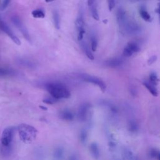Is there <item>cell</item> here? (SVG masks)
Instances as JSON below:
<instances>
[{
  "instance_id": "obj_1",
  "label": "cell",
  "mask_w": 160,
  "mask_h": 160,
  "mask_svg": "<svg viewBox=\"0 0 160 160\" xmlns=\"http://www.w3.org/2000/svg\"><path fill=\"white\" fill-rule=\"evenodd\" d=\"M45 88L51 96L57 100L69 98L71 96L69 89L61 83L49 82L46 84Z\"/></svg>"
},
{
  "instance_id": "obj_2",
  "label": "cell",
  "mask_w": 160,
  "mask_h": 160,
  "mask_svg": "<svg viewBox=\"0 0 160 160\" xmlns=\"http://www.w3.org/2000/svg\"><path fill=\"white\" fill-rule=\"evenodd\" d=\"M21 140L25 144L31 143L37 135V130L32 126L27 124H21L18 128Z\"/></svg>"
},
{
  "instance_id": "obj_3",
  "label": "cell",
  "mask_w": 160,
  "mask_h": 160,
  "mask_svg": "<svg viewBox=\"0 0 160 160\" xmlns=\"http://www.w3.org/2000/svg\"><path fill=\"white\" fill-rule=\"evenodd\" d=\"M14 134V128L9 126L6 128L1 135V142L4 146H8L10 145Z\"/></svg>"
},
{
  "instance_id": "obj_4",
  "label": "cell",
  "mask_w": 160,
  "mask_h": 160,
  "mask_svg": "<svg viewBox=\"0 0 160 160\" xmlns=\"http://www.w3.org/2000/svg\"><path fill=\"white\" fill-rule=\"evenodd\" d=\"M82 78L86 82H90L94 85L98 86L102 92H104L106 91V84L101 79L93 76L88 75V74H83L82 76Z\"/></svg>"
},
{
  "instance_id": "obj_5",
  "label": "cell",
  "mask_w": 160,
  "mask_h": 160,
  "mask_svg": "<svg viewBox=\"0 0 160 160\" xmlns=\"http://www.w3.org/2000/svg\"><path fill=\"white\" fill-rule=\"evenodd\" d=\"M12 21L13 23L14 24V25L20 31V32H21V34H22L24 38L28 41L31 42V38L29 34L27 28H26V26H24V24H23V22L21 21V20L18 17L14 16V17L12 18Z\"/></svg>"
},
{
  "instance_id": "obj_6",
  "label": "cell",
  "mask_w": 160,
  "mask_h": 160,
  "mask_svg": "<svg viewBox=\"0 0 160 160\" xmlns=\"http://www.w3.org/2000/svg\"><path fill=\"white\" fill-rule=\"evenodd\" d=\"M0 29L3 31L17 45H21V41L14 34L10 28L0 19Z\"/></svg>"
},
{
  "instance_id": "obj_7",
  "label": "cell",
  "mask_w": 160,
  "mask_h": 160,
  "mask_svg": "<svg viewBox=\"0 0 160 160\" xmlns=\"http://www.w3.org/2000/svg\"><path fill=\"white\" fill-rule=\"evenodd\" d=\"M89 109V106L88 104L82 105L78 111V118L81 121H84L88 116V111Z\"/></svg>"
},
{
  "instance_id": "obj_8",
  "label": "cell",
  "mask_w": 160,
  "mask_h": 160,
  "mask_svg": "<svg viewBox=\"0 0 160 160\" xmlns=\"http://www.w3.org/2000/svg\"><path fill=\"white\" fill-rule=\"evenodd\" d=\"M143 85L146 88V89L149 91V92L154 96H158V91L156 88V86L151 83L149 81H144L142 82Z\"/></svg>"
},
{
  "instance_id": "obj_9",
  "label": "cell",
  "mask_w": 160,
  "mask_h": 160,
  "mask_svg": "<svg viewBox=\"0 0 160 160\" xmlns=\"http://www.w3.org/2000/svg\"><path fill=\"white\" fill-rule=\"evenodd\" d=\"M60 117L62 119L67 121H71L74 118V115L71 111L68 109H64L60 112Z\"/></svg>"
},
{
  "instance_id": "obj_10",
  "label": "cell",
  "mask_w": 160,
  "mask_h": 160,
  "mask_svg": "<svg viewBox=\"0 0 160 160\" xmlns=\"http://www.w3.org/2000/svg\"><path fill=\"white\" fill-rule=\"evenodd\" d=\"M89 150L92 156L94 158H98L99 156V150L96 143L92 142L89 146Z\"/></svg>"
},
{
  "instance_id": "obj_11",
  "label": "cell",
  "mask_w": 160,
  "mask_h": 160,
  "mask_svg": "<svg viewBox=\"0 0 160 160\" xmlns=\"http://www.w3.org/2000/svg\"><path fill=\"white\" fill-rule=\"evenodd\" d=\"M139 14L141 16L142 19L147 22H151L152 20V18L151 17V16L149 15V14L148 13V12L146 11V9L143 8L141 7L139 9Z\"/></svg>"
},
{
  "instance_id": "obj_12",
  "label": "cell",
  "mask_w": 160,
  "mask_h": 160,
  "mask_svg": "<svg viewBox=\"0 0 160 160\" xmlns=\"http://www.w3.org/2000/svg\"><path fill=\"white\" fill-rule=\"evenodd\" d=\"M81 46L86 55V56L91 60H93L94 59V57L92 54V53L91 52V50H90V48L88 44H87L86 42H82L81 43Z\"/></svg>"
},
{
  "instance_id": "obj_13",
  "label": "cell",
  "mask_w": 160,
  "mask_h": 160,
  "mask_svg": "<svg viewBox=\"0 0 160 160\" xmlns=\"http://www.w3.org/2000/svg\"><path fill=\"white\" fill-rule=\"evenodd\" d=\"M52 18H53V21L55 28L57 29H60V17L58 14V12L56 11H54L52 12Z\"/></svg>"
},
{
  "instance_id": "obj_14",
  "label": "cell",
  "mask_w": 160,
  "mask_h": 160,
  "mask_svg": "<svg viewBox=\"0 0 160 160\" xmlns=\"http://www.w3.org/2000/svg\"><path fill=\"white\" fill-rule=\"evenodd\" d=\"M121 63H122V61L119 59H111V60H108L106 62L107 66H110V67H112V68L118 67V66H120L121 64Z\"/></svg>"
},
{
  "instance_id": "obj_15",
  "label": "cell",
  "mask_w": 160,
  "mask_h": 160,
  "mask_svg": "<svg viewBox=\"0 0 160 160\" xmlns=\"http://www.w3.org/2000/svg\"><path fill=\"white\" fill-rule=\"evenodd\" d=\"M75 26L76 27V29L78 31L81 30V29H84V22L81 16L78 17L76 21H75Z\"/></svg>"
},
{
  "instance_id": "obj_16",
  "label": "cell",
  "mask_w": 160,
  "mask_h": 160,
  "mask_svg": "<svg viewBox=\"0 0 160 160\" xmlns=\"http://www.w3.org/2000/svg\"><path fill=\"white\" fill-rule=\"evenodd\" d=\"M128 48L132 51V52L134 54L135 52H138L140 51V48L138 46V44L134 42H129L127 46Z\"/></svg>"
},
{
  "instance_id": "obj_17",
  "label": "cell",
  "mask_w": 160,
  "mask_h": 160,
  "mask_svg": "<svg viewBox=\"0 0 160 160\" xmlns=\"http://www.w3.org/2000/svg\"><path fill=\"white\" fill-rule=\"evenodd\" d=\"M31 14L34 18H44L45 17L44 12L42 9H39L32 11Z\"/></svg>"
},
{
  "instance_id": "obj_18",
  "label": "cell",
  "mask_w": 160,
  "mask_h": 160,
  "mask_svg": "<svg viewBox=\"0 0 160 160\" xmlns=\"http://www.w3.org/2000/svg\"><path fill=\"white\" fill-rule=\"evenodd\" d=\"M149 82L155 86L158 84L159 79L157 74L154 72H151L149 74Z\"/></svg>"
},
{
  "instance_id": "obj_19",
  "label": "cell",
  "mask_w": 160,
  "mask_h": 160,
  "mask_svg": "<svg viewBox=\"0 0 160 160\" xmlns=\"http://www.w3.org/2000/svg\"><path fill=\"white\" fill-rule=\"evenodd\" d=\"M12 73L13 71L9 68H0V77L9 76Z\"/></svg>"
},
{
  "instance_id": "obj_20",
  "label": "cell",
  "mask_w": 160,
  "mask_h": 160,
  "mask_svg": "<svg viewBox=\"0 0 160 160\" xmlns=\"http://www.w3.org/2000/svg\"><path fill=\"white\" fill-rule=\"evenodd\" d=\"M91 15L93 18L94 19L96 20V21H99V14H98V9L96 8V6H91Z\"/></svg>"
},
{
  "instance_id": "obj_21",
  "label": "cell",
  "mask_w": 160,
  "mask_h": 160,
  "mask_svg": "<svg viewBox=\"0 0 160 160\" xmlns=\"http://www.w3.org/2000/svg\"><path fill=\"white\" fill-rule=\"evenodd\" d=\"M91 49L92 50V52H95L96 51L97 49V46H98V41L96 39V38L94 36H92L91 39Z\"/></svg>"
},
{
  "instance_id": "obj_22",
  "label": "cell",
  "mask_w": 160,
  "mask_h": 160,
  "mask_svg": "<svg viewBox=\"0 0 160 160\" xmlns=\"http://www.w3.org/2000/svg\"><path fill=\"white\" fill-rule=\"evenodd\" d=\"M63 156V151L61 148H58L56 150H55L54 153V158L57 160H59L62 158Z\"/></svg>"
},
{
  "instance_id": "obj_23",
  "label": "cell",
  "mask_w": 160,
  "mask_h": 160,
  "mask_svg": "<svg viewBox=\"0 0 160 160\" xmlns=\"http://www.w3.org/2000/svg\"><path fill=\"white\" fill-rule=\"evenodd\" d=\"M129 129L131 132H136L138 129V126L134 121H130L129 123Z\"/></svg>"
},
{
  "instance_id": "obj_24",
  "label": "cell",
  "mask_w": 160,
  "mask_h": 160,
  "mask_svg": "<svg viewBox=\"0 0 160 160\" xmlns=\"http://www.w3.org/2000/svg\"><path fill=\"white\" fill-rule=\"evenodd\" d=\"M43 102L46 103V104H52L55 102H56L58 101L57 99H54V98L51 97V98H45L44 99L42 100Z\"/></svg>"
},
{
  "instance_id": "obj_25",
  "label": "cell",
  "mask_w": 160,
  "mask_h": 160,
  "mask_svg": "<svg viewBox=\"0 0 160 160\" xmlns=\"http://www.w3.org/2000/svg\"><path fill=\"white\" fill-rule=\"evenodd\" d=\"M123 56L125 57H130L131 56L133 53L132 52V51L128 48V46H126L124 49H123Z\"/></svg>"
},
{
  "instance_id": "obj_26",
  "label": "cell",
  "mask_w": 160,
  "mask_h": 160,
  "mask_svg": "<svg viewBox=\"0 0 160 160\" xmlns=\"http://www.w3.org/2000/svg\"><path fill=\"white\" fill-rule=\"evenodd\" d=\"M87 139V133L85 131H82L80 133V139L81 141L82 142H86Z\"/></svg>"
},
{
  "instance_id": "obj_27",
  "label": "cell",
  "mask_w": 160,
  "mask_h": 160,
  "mask_svg": "<svg viewBox=\"0 0 160 160\" xmlns=\"http://www.w3.org/2000/svg\"><path fill=\"white\" fill-rule=\"evenodd\" d=\"M108 9L109 11H111L115 6V0H108Z\"/></svg>"
},
{
  "instance_id": "obj_28",
  "label": "cell",
  "mask_w": 160,
  "mask_h": 160,
  "mask_svg": "<svg viewBox=\"0 0 160 160\" xmlns=\"http://www.w3.org/2000/svg\"><path fill=\"white\" fill-rule=\"evenodd\" d=\"M85 33V30L84 29H81L78 31V41H82L84 37V34Z\"/></svg>"
},
{
  "instance_id": "obj_29",
  "label": "cell",
  "mask_w": 160,
  "mask_h": 160,
  "mask_svg": "<svg viewBox=\"0 0 160 160\" xmlns=\"http://www.w3.org/2000/svg\"><path fill=\"white\" fill-rule=\"evenodd\" d=\"M10 1H11V0H3L1 7V9L4 10L8 6Z\"/></svg>"
},
{
  "instance_id": "obj_30",
  "label": "cell",
  "mask_w": 160,
  "mask_h": 160,
  "mask_svg": "<svg viewBox=\"0 0 160 160\" xmlns=\"http://www.w3.org/2000/svg\"><path fill=\"white\" fill-rule=\"evenodd\" d=\"M150 154L152 157L153 158H158L159 159V151H157L156 149H152L151 151V152H150Z\"/></svg>"
},
{
  "instance_id": "obj_31",
  "label": "cell",
  "mask_w": 160,
  "mask_h": 160,
  "mask_svg": "<svg viewBox=\"0 0 160 160\" xmlns=\"http://www.w3.org/2000/svg\"><path fill=\"white\" fill-rule=\"evenodd\" d=\"M156 59H157V56H156V55L152 56H151V57L149 58V59L148 60V64L149 65H151V64H152V63H154V62L156 61Z\"/></svg>"
},
{
  "instance_id": "obj_32",
  "label": "cell",
  "mask_w": 160,
  "mask_h": 160,
  "mask_svg": "<svg viewBox=\"0 0 160 160\" xmlns=\"http://www.w3.org/2000/svg\"><path fill=\"white\" fill-rule=\"evenodd\" d=\"M95 1H96V0H88V6H89V7L92 6L94 4Z\"/></svg>"
},
{
  "instance_id": "obj_33",
  "label": "cell",
  "mask_w": 160,
  "mask_h": 160,
  "mask_svg": "<svg viewBox=\"0 0 160 160\" xmlns=\"http://www.w3.org/2000/svg\"><path fill=\"white\" fill-rule=\"evenodd\" d=\"M130 2H139V1H146V0H129Z\"/></svg>"
},
{
  "instance_id": "obj_34",
  "label": "cell",
  "mask_w": 160,
  "mask_h": 160,
  "mask_svg": "<svg viewBox=\"0 0 160 160\" xmlns=\"http://www.w3.org/2000/svg\"><path fill=\"white\" fill-rule=\"evenodd\" d=\"M40 108H41V109H44V110H46L47 109V108H46V107H44V106H40Z\"/></svg>"
},
{
  "instance_id": "obj_35",
  "label": "cell",
  "mask_w": 160,
  "mask_h": 160,
  "mask_svg": "<svg viewBox=\"0 0 160 160\" xmlns=\"http://www.w3.org/2000/svg\"><path fill=\"white\" fill-rule=\"evenodd\" d=\"M54 0H45V1L46 2H52V1H53Z\"/></svg>"
},
{
  "instance_id": "obj_36",
  "label": "cell",
  "mask_w": 160,
  "mask_h": 160,
  "mask_svg": "<svg viewBox=\"0 0 160 160\" xmlns=\"http://www.w3.org/2000/svg\"><path fill=\"white\" fill-rule=\"evenodd\" d=\"M155 11H156V12H157L158 14H159V8H158L157 9H156V10H155Z\"/></svg>"
}]
</instances>
